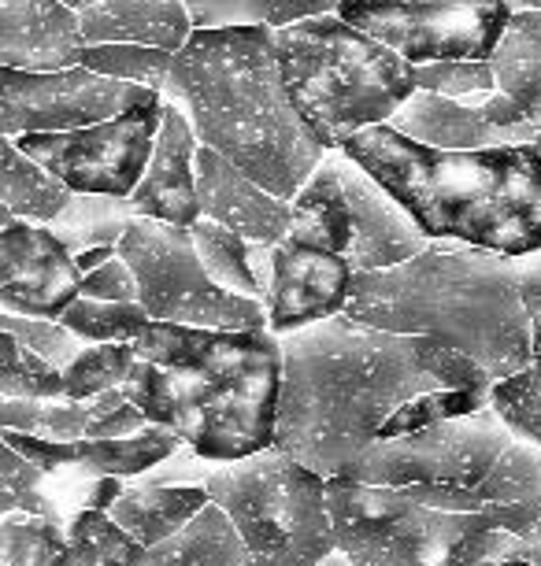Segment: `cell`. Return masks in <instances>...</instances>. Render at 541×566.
<instances>
[{"instance_id": "6da1fadb", "label": "cell", "mask_w": 541, "mask_h": 566, "mask_svg": "<svg viewBox=\"0 0 541 566\" xmlns=\"http://www.w3.org/2000/svg\"><path fill=\"white\" fill-rule=\"evenodd\" d=\"M282 386L274 444L323 482L378 441L382 422L438 389L416 363V337L382 334L334 315L279 337Z\"/></svg>"}, {"instance_id": "7a4b0ae2", "label": "cell", "mask_w": 541, "mask_h": 566, "mask_svg": "<svg viewBox=\"0 0 541 566\" xmlns=\"http://www.w3.org/2000/svg\"><path fill=\"white\" fill-rule=\"evenodd\" d=\"M160 101L186 112L197 145L285 205L326 156L293 112L271 27L194 30L175 52Z\"/></svg>"}, {"instance_id": "3957f363", "label": "cell", "mask_w": 541, "mask_h": 566, "mask_svg": "<svg viewBox=\"0 0 541 566\" xmlns=\"http://www.w3.org/2000/svg\"><path fill=\"white\" fill-rule=\"evenodd\" d=\"M378 181L430 241L523 260L541 252V159L530 145L452 153L389 126H367L337 148Z\"/></svg>"}, {"instance_id": "277c9868", "label": "cell", "mask_w": 541, "mask_h": 566, "mask_svg": "<svg viewBox=\"0 0 541 566\" xmlns=\"http://www.w3.org/2000/svg\"><path fill=\"white\" fill-rule=\"evenodd\" d=\"M345 318L397 337H430L471 356L493 381L530 367V315L516 260L456 241L389 271L353 274Z\"/></svg>"}, {"instance_id": "5b68a950", "label": "cell", "mask_w": 541, "mask_h": 566, "mask_svg": "<svg viewBox=\"0 0 541 566\" xmlns=\"http://www.w3.org/2000/svg\"><path fill=\"white\" fill-rule=\"evenodd\" d=\"M337 478L400 489L452 515L490 518L512 537L541 518V448L519 441L490 408L400 441H375Z\"/></svg>"}, {"instance_id": "8992f818", "label": "cell", "mask_w": 541, "mask_h": 566, "mask_svg": "<svg viewBox=\"0 0 541 566\" xmlns=\"http://www.w3.org/2000/svg\"><path fill=\"white\" fill-rule=\"evenodd\" d=\"M282 85L308 134L337 153L367 126H386L416 93V67L337 15L271 27Z\"/></svg>"}, {"instance_id": "52a82bcc", "label": "cell", "mask_w": 541, "mask_h": 566, "mask_svg": "<svg viewBox=\"0 0 541 566\" xmlns=\"http://www.w3.org/2000/svg\"><path fill=\"white\" fill-rule=\"evenodd\" d=\"M337 552L353 566H486L516 559L519 537L490 518L427 507L400 489L326 482Z\"/></svg>"}, {"instance_id": "ba28073f", "label": "cell", "mask_w": 541, "mask_h": 566, "mask_svg": "<svg viewBox=\"0 0 541 566\" xmlns=\"http://www.w3.org/2000/svg\"><path fill=\"white\" fill-rule=\"evenodd\" d=\"M205 493L246 544L249 566H320L337 552L326 482L279 448L216 467Z\"/></svg>"}, {"instance_id": "9c48e42d", "label": "cell", "mask_w": 541, "mask_h": 566, "mask_svg": "<svg viewBox=\"0 0 541 566\" xmlns=\"http://www.w3.org/2000/svg\"><path fill=\"white\" fill-rule=\"evenodd\" d=\"M115 255L131 266L137 304L153 323L200 329H268V307L249 296L219 290L200 266L189 230L153 219H131L115 244Z\"/></svg>"}, {"instance_id": "30bf717a", "label": "cell", "mask_w": 541, "mask_h": 566, "mask_svg": "<svg viewBox=\"0 0 541 566\" xmlns=\"http://www.w3.org/2000/svg\"><path fill=\"white\" fill-rule=\"evenodd\" d=\"M334 15L412 67L490 60L512 19L504 0H342Z\"/></svg>"}, {"instance_id": "8fae6325", "label": "cell", "mask_w": 541, "mask_h": 566, "mask_svg": "<svg viewBox=\"0 0 541 566\" xmlns=\"http://www.w3.org/2000/svg\"><path fill=\"white\" fill-rule=\"evenodd\" d=\"M156 130H160V93L119 112L115 119L67 134H30L15 145L67 193L126 200L145 175Z\"/></svg>"}, {"instance_id": "7c38bea8", "label": "cell", "mask_w": 541, "mask_h": 566, "mask_svg": "<svg viewBox=\"0 0 541 566\" xmlns=\"http://www.w3.org/2000/svg\"><path fill=\"white\" fill-rule=\"evenodd\" d=\"M279 386H282V348L279 337L268 340L227 370L211 386V397L197 411L194 437L186 448L205 463L227 467L263 452L274 444V415H279Z\"/></svg>"}, {"instance_id": "4fadbf2b", "label": "cell", "mask_w": 541, "mask_h": 566, "mask_svg": "<svg viewBox=\"0 0 541 566\" xmlns=\"http://www.w3.org/2000/svg\"><path fill=\"white\" fill-rule=\"evenodd\" d=\"M153 93L142 85L101 78L86 67L71 71H4L0 67V134H67L82 126L115 119L119 112L148 101Z\"/></svg>"}, {"instance_id": "5bb4252c", "label": "cell", "mask_w": 541, "mask_h": 566, "mask_svg": "<svg viewBox=\"0 0 541 566\" xmlns=\"http://www.w3.org/2000/svg\"><path fill=\"white\" fill-rule=\"evenodd\" d=\"M74 296L79 271L49 227L23 219L0 227V312L56 323Z\"/></svg>"}, {"instance_id": "9a60e30c", "label": "cell", "mask_w": 541, "mask_h": 566, "mask_svg": "<svg viewBox=\"0 0 541 566\" xmlns=\"http://www.w3.org/2000/svg\"><path fill=\"white\" fill-rule=\"evenodd\" d=\"M389 130L412 137L430 148H452V153H479V148L530 145L534 130L523 123L516 104L490 93L479 101H445L430 93H412L400 108L389 115Z\"/></svg>"}, {"instance_id": "2e32d148", "label": "cell", "mask_w": 541, "mask_h": 566, "mask_svg": "<svg viewBox=\"0 0 541 566\" xmlns=\"http://www.w3.org/2000/svg\"><path fill=\"white\" fill-rule=\"evenodd\" d=\"M337 186L348 205V252L345 263L353 274L389 271L397 263L416 260L430 249V238L423 233L405 208L397 205L375 178L364 175L345 153H334Z\"/></svg>"}, {"instance_id": "e0dca14e", "label": "cell", "mask_w": 541, "mask_h": 566, "mask_svg": "<svg viewBox=\"0 0 541 566\" xmlns=\"http://www.w3.org/2000/svg\"><path fill=\"white\" fill-rule=\"evenodd\" d=\"M353 271L342 255L304 249L296 241H279L268 285V329L274 337L315 326L345 312Z\"/></svg>"}, {"instance_id": "ac0fdd59", "label": "cell", "mask_w": 541, "mask_h": 566, "mask_svg": "<svg viewBox=\"0 0 541 566\" xmlns=\"http://www.w3.org/2000/svg\"><path fill=\"white\" fill-rule=\"evenodd\" d=\"M197 134L186 112L160 101V130H156L153 156L145 164L142 181L126 197L134 219L167 222V227L189 230L200 219L197 205V178H194Z\"/></svg>"}, {"instance_id": "d6986e66", "label": "cell", "mask_w": 541, "mask_h": 566, "mask_svg": "<svg viewBox=\"0 0 541 566\" xmlns=\"http://www.w3.org/2000/svg\"><path fill=\"white\" fill-rule=\"evenodd\" d=\"M30 467H38L41 474H60V470H74L86 478H119V482H134V478L148 474L153 467H160L167 455L175 452L178 437L164 426H145L142 433L119 437V441H45V437H27V433H0Z\"/></svg>"}, {"instance_id": "ffe728a7", "label": "cell", "mask_w": 541, "mask_h": 566, "mask_svg": "<svg viewBox=\"0 0 541 566\" xmlns=\"http://www.w3.org/2000/svg\"><path fill=\"white\" fill-rule=\"evenodd\" d=\"M194 178H197V205L200 219L238 233L249 244H279L290 233V205L260 189L257 181L222 159L211 148L197 145L194 156Z\"/></svg>"}, {"instance_id": "44dd1931", "label": "cell", "mask_w": 541, "mask_h": 566, "mask_svg": "<svg viewBox=\"0 0 541 566\" xmlns=\"http://www.w3.org/2000/svg\"><path fill=\"white\" fill-rule=\"evenodd\" d=\"M79 12L56 0H0V67L71 71L82 60Z\"/></svg>"}, {"instance_id": "7402d4cb", "label": "cell", "mask_w": 541, "mask_h": 566, "mask_svg": "<svg viewBox=\"0 0 541 566\" xmlns=\"http://www.w3.org/2000/svg\"><path fill=\"white\" fill-rule=\"evenodd\" d=\"M271 329H200L178 323H148L145 334L134 340L137 359L153 363L160 370L183 374V378L219 381L227 370H235L241 359H249Z\"/></svg>"}, {"instance_id": "603a6c76", "label": "cell", "mask_w": 541, "mask_h": 566, "mask_svg": "<svg viewBox=\"0 0 541 566\" xmlns=\"http://www.w3.org/2000/svg\"><path fill=\"white\" fill-rule=\"evenodd\" d=\"M82 45H142L178 52L194 34L183 0H101L79 12Z\"/></svg>"}, {"instance_id": "cb8c5ba5", "label": "cell", "mask_w": 541, "mask_h": 566, "mask_svg": "<svg viewBox=\"0 0 541 566\" xmlns=\"http://www.w3.org/2000/svg\"><path fill=\"white\" fill-rule=\"evenodd\" d=\"M93 478L60 470L41 474L0 437V522L8 518H71L86 511Z\"/></svg>"}, {"instance_id": "d4e9b609", "label": "cell", "mask_w": 541, "mask_h": 566, "mask_svg": "<svg viewBox=\"0 0 541 566\" xmlns=\"http://www.w3.org/2000/svg\"><path fill=\"white\" fill-rule=\"evenodd\" d=\"M211 504L205 485H148L142 478L123 485L108 507V518L131 537L137 548H156L175 537L186 522H194Z\"/></svg>"}, {"instance_id": "484cf974", "label": "cell", "mask_w": 541, "mask_h": 566, "mask_svg": "<svg viewBox=\"0 0 541 566\" xmlns=\"http://www.w3.org/2000/svg\"><path fill=\"white\" fill-rule=\"evenodd\" d=\"M211 386L216 381H200V378H183V374L160 370L153 363L137 359L119 392L126 397L131 408L145 415L148 426H164L171 430L178 441H189L194 437V422L197 411L205 408V400L211 397Z\"/></svg>"}, {"instance_id": "4316f807", "label": "cell", "mask_w": 541, "mask_h": 566, "mask_svg": "<svg viewBox=\"0 0 541 566\" xmlns=\"http://www.w3.org/2000/svg\"><path fill=\"white\" fill-rule=\"evenodd\" d=\"M497 93L516 104L523 123L541 134V12L508 19L501 41L490 52Z\"/></svg>"}, {"instance_id": "83f0119b", "label": "cell", "mask_w": 541, "mask_h": 566, "mask_svg": "<svg viewBox=\"0 0 541 566\" xmlns=\"http://www.w3.org/2000/svg\"><path fill=\"white\" fill-rule=\"evenodd\" d=\"M348 233H353V227H348V205L342 197V186H337L334 153H326L320 167L308 175V181L290 200V233L285 238L304 244V249L334 252L345 260Z\"/></svg>"}, {"instance_id": "f1b7e54d", "label": "cell", "mask_w": 541, "mask_h": 566, "mask_svg": "<svg viewBox=\"0 0 541 566\" xmlns=\"http://www.w3.org/2000/svg\"><path fill=\"white\" fill-rule=\"evenodd\" d=\"M142 566H249V552L216 504H208L175 537L145 552Z\"/></svg>"}, {"instance_id": "f546056e", "label": "cell", "mask_w": 541, "mask_h": 566, "mask_svg": "<svg viewBox=\"0 0 541 566\" xmlns=\"http://www.w3.org/2000/svg\"><path fill=\"white\" fill-rule=\"evenodd\" d=\"M71 200L56 178L45 175L12 137L0 134V205L12 211V219L49 227Z\"/></svg>"}, {"instance_id": "4dcf8cb0", "label": "cell", "mask_w": 541, "mask_h": 566, "mask_svg": "<svg viewBox=\"0 0 541 566\" xmlns=\"http://www.w3.org/2000/svg\"><path fill=\"white\" fill-rule=\"evenodd\" d=\"M131 219H134V211L126 200L71 193L60 216L49 222V233L71 255H79L86 249H115L126 227H131Z\"/></svg>"}, {"instance_id": "1f68e13d", "label": "cell", "mask_w": 541, "mask_h": 566, "mask_svg": "<svg viewBox=\"0 0 541 566\" xmlns=\"http://www.w3.org/2000/svg\"><path fill=\"white\" fill-rule=\"evenodd\" d=\"M189 241H194V252L200 266H205V274L219 290L268 304V293L260 290V282L249 271V241H241L238 233L222 230L208 219H197L189 227Z\"/></svg>"}, {"instance_id": "d6a6232c", "label": "cell", "mask_w": 541, "mask_h": 566, "mask_svg": "<svg viewBox=\"0 0 541 566\" xmlns=\"http://www.w3.org/2000/svg\"><path fill=\"white\" fill-rule=\"evenodd\" d=\"M56 323L82 340V345H134L145 334V326L153 318L145 315L142 304H104L74 296Z\"/></svg>"}, {"instance_id": "836d02e7", "label": "cell", "mask_w": 541, "mask_h": 566, "mask_svg": "<svg viewBox=\"0 0 541 566\" xmlns=\"http://www.w3.org/2000/svg\"><path fill=\"white\" fill-rule=\"evenodd\" d=\"M90 408L74 400H15L0 397V433H27L45 441H79L86 437Z\"/></svg>"}, {"instance_id": "e575fe53", "label": "cell", "mask_w": 541, "mask_h": 566, "mask_svg": "<svg viewBox=\"0 0 541 566\" xmlns=\"http://www.w3.org/2000/svg\"><path fill=\"white\" fill-rule=\"evenodd\" d=\"M134 363H137V352L131 345H86L60 370L63 400L90 403L93 397H101V392L119 389Z\"/></svg>"}, {"instance_id": "d590c367", "label": "cell", "mask_w": 541, "mask_h": 566, "mask_svg": "<svg viewBox=\"0 0 541 566\" xmlns=\"http://www.w3.org/2000/svg\"><path fill=\"white\" fill-rule=\"evenodd\" d=\"M175 52L164 49H142V45H86L82 49L79 67H86L101 78L142 85L148 93H164L167 74H171Z\"/></svg>"}, {"instance_id": "8d00e7d4", "label": "cell", "mask_w": 541, "mask_h": 566, "mask_svg": "<svg viewBox=\"0 0 541 566\" xmlns=\"http://www.w3.org/2000/svg\"><path fill=\"white\" fill-rule=\"evenodd\" d=\"M486 408H490L519 441L541 448V367L538 363L493 381L490 397H486Z\"/></svg>"}, {"instance_id": "74e56055", "label": "cell", "mask_w": 541, "mask_h": 566, "mask_svg": "<svg viewBox=\"0 0 541 566\" xmlns=\"http://www.w3.org/2000/svg\"><path fill=\"white\" fill-rule=\"evenodd\" d=\"M486 408L482 392H456V389H430L419 392V397L405 400L400 408L382 422L378 441H400V437L423 433L438 422L449 419H464V415H475Z\"/></svg>"}, {"instance_id": "f35d334b", "label": "cell", "mask_w": 541, "mask_h": 566, "mask_svg": "<svg viewBox=\"0 0 541 566\" xmlns=\"http://www.w3.org/2000/svg\"><path fill=\"white\" fill-rule=\"evenodd\" d=\"M67 518H8L0 522V566H60Z\"/></svg>"}, {"instance_id": "ab89813d", "label": "cell", "mask_w": 541, "mask_h": 566, "mask_svg": "<svg viewBox=\"0 0 541 566\" xmlns=\"http://www.w3.org/2000/svg\"><path fill=\"white\" fill-rule=\"evenodd\" d=\"M0 397L15 400H56L63 397L60 370L30 352L12 334H0Z\"/></svg>"}, {"instance_id": "60d3db41", "label": "cell", "mask_w": 541, "mask_h": 566, "mask_svg": "<svg viewBox=\"0 0 541 566\" xmlns=\"http://www.w3.org/2000/svg\"><path fill=\"white\" fill-rule=\"evenodd\" d=\"M416 363L438 389L482 392V397H490V386H493L490 374H486L471 356H464V352L441 345V340L416 337Z\"/></svg>"}, {"instance_id": "b9f144b4", "label": "cell", "mask_w": 541, "mask_h": 566, "mask_svg": "<svg viewBox=\"0 0 541 566\" xmlns=\"http://www.w3.org/2000/svg\"><path fill=\"white\" fill-rule=\"evenodd\" d=\"M416 90L445 101H479L497 90L490 60L464 63H423L416 67Z\"/></svg>"}, {"instance_id": "7bdbcfd3", "label": "cell", "mask_w": 541, "mask_h": 566, "mask_svg": "<svg viewBox=\"0 0 541 566\" xmlns=\"http://www.w3.org/2000/svg\"><path fill=\"white\" fill-rule=\"evenodd\" d=\"M194 30L271 27L279 0H183Z\"/></svg>"}, {"instance_id": "ee69618b", "label": "cell", "mask_w": 541, "mask_h": 566, "mask_svg": "<svg viewBox=\"0 0 541 566\" xmlns=\"http://www.w3.org/2000/svg\"><path fill=\"white\" fill-rule=\"evenodd\" d=\"M86 408H90V426H86L90 441H119V437H134L148 426L145 415L131 408L119 389L101 392V397H93Z\"/></svg>"}, {"instance_id": "f6af8a7d", "label": "cell", "mask_w": 541, "mask_h": 566, "mask_svg": "<svg viewBox=\"0 0 541 566\" xmlns=\"http://www.w3.org/2000/svg\"><path fill=\"white\" fill-rule=\"evenodd\" d=\"M79 296H86V301H104V304H134L137 285H134L131 266H126L119 255L108 263H101L97 271L79 277Z\"/></svg>"}, {"instance_id": "bcb514c9", "label": "cell", "mask_w": 541, "mask_h": 566, "mask_svg": "<svg viewBox=\"0 0 541 566\" xmlns=\"http://www.w3.org/2000/svg\"><path fill=\"white\" fill-rule=\"evenodd\" d=\"M211 470H216V463H205V459H197L186 444H178L160 467H153L148 474H142V482H148V485H205Z\"/></svg>"}, {"instance_id": "7dc6e473", "label": "cell", "mask_w": 541, "mask_h": 566, "mask_svg": "<svg viewBox=\"0 0 541 566\" xmlns=\"http://www.w3.org/2000/svg\"><path fill=\"white\" fill-rule=\"evenodd\" d=\"M516 282L519 296H523L527 315H541V252H530L523 260H516Z\"/></svg>"}, {"instance_id": "c3c4849f", "label": "cell", "mask_w": 541, "mask_h": 566, "mask_svg": "<svg viewBox=\"0 0 541 566\" xmlns=\"http://www.w3.org/2000/svg\"><path fill=\"white\" fill-rule=\"evenodd\" d=\"M342 0H279L271 15V27L296 23V19H312V15H334Z\"/></svg>"}, {"instance_id": "681fc988", "label": "cell", "mask_w": 541, "mask_h": 566, "mask_svg": "<svg viewBox=\"0 0 541 566\" xmlns=\"http://www.w3.org/2000/svg\"><path fill=\"white\" fill-rule=\"evenodd\" d=\"M516 559H523V563H530V566H541V518L523 533V537H519Z\"/></svg>"}, {"instance_id": "f907efd6", "label": "cell", "mask_w": 541, "mask_h": 566, "mask_svg": "<svg viewBox=\"0 0 541 566\" xmlns=\"http://www.w3.org/2000/svg\"><path fill=\"white\" fill-rule=\"evenodd\" d=\"M71 260H74V271H79V277H82V274L97 271V266H101V263H108V260H115V249H86V252L71 255Z\"/></svg>"}, {"instance_id": "816d5d0a", "label": "cell", "mask_w": 541, "mask_h": 566, "mask_svg": "<svg viewBox=\"0 0 541 566\" xmlns=\"http://www.w3.org/2000/svg\"><path fill=\"white\" fill-rule=\"evenodd\" d=\"M530 363L541 367V315L530 318Z\"/></svg>"}, {"instance_id": "f5cc1de1", "label": "cell", "mask_w": 541, "mask_h": 566, "mask_svg": "<svg viewBox=\"0 0 541 566\" xmlns=\"http://www.w3.org/2000/svg\"><path fill=\"white\" fill-rule=\"evenodd\" d=\"M508 12L519 15V12H541V0H504Z\"/></svg>"}, {"instance_id": "db71d44e", "label": "cell", "mask_w": 541, "mask_h": 566, "mask_svg": "<svg viewBox=\"0 0 541 566\" xmlns=\"http://www.w3.org/2000/svg\"><path fill=\"white\" fill-rule=\"evenodd\" d=\"M56 4L71 8V12H82V8H90V4H101V0H56Z\"/></svg>"}, {"instance_id": "11a10c76", "label": "cell", "mask_w": 541, "mask_h": 566, "mask_svg": "<svg viewBox=\"0 0 541 566\" xmlns=\"http://www.w3.org/2000/svg\"><path fill=\"white\" fill-rule=\"evenodd\" d=\"M320 566H353V563H348L342 552H331V555H326V559H323Z\"/></svg>"}, {"instance_id": "9f6ffc18", "label": "cell", "mask_w": 541, "mask_h": 566, "mask_svg": "<svg viewBox=\"0 0 541 566\" xmlns=\"http://www.w3.org/2000/svg\"><path fill=\"white\" fill-rule=\"evenodd\" d=\"M486 566H530L523 559H497V563H486Z\"/></svg>"}, {"instance_id": "6f0895ef", "label": "cell", "mask_w": 541, "mask_h": 566, "mask_svg": "<svg viewBox=\"0 0 541 566\" xmlns=\"http://www.w3.org/2000/svg\"><path fill=\"white\" fill-rule=\"evenodd\" d=\"M8 222H15V219H12V211H8L4 205H0V227H8Z\"/></svg>"}, {"instance_id": "680465c9", "label": "cell", "mask_w": 541, "mask_h": 566, "mask_svg": "<svg viewBox=\"0 0 541 566\" xmlns=\"http://www.w3.org/2000/svg\"><path fill=\"white\" fill-rule=\"evenodd\" d=\"M530 148H534V156H538V159H541V134H538V137H534V142H530Z\"/></svg>"}]
</instances>
